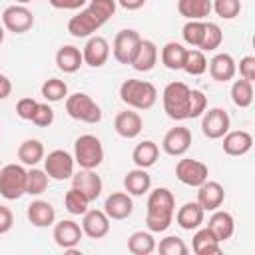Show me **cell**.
<instances>
[{"instance_id":"obj_11","label":"cell","mask_w":255,"mask_h":255,"mask_svg":"<svg viewBox=\"0 0 255 255\" xmlns=\"http://www.w3.org/2000/svg\"><path fill=\"white\" fill-rule=\"evenodd\" d=\"M207 175H209V169L199 159L183 157L175 165V177L183 185H189V187H199L203 181H207Z\"/></svg>"},{"instance_id":"obj_28","label":"cell","mask_w":255,"mask_h":255,"mask_svg":"<svg viewBox=\"0 0 255 255\" xmlns=\"http://www.w3.org/2000/svg\"><path fill=\"white\" fill-rule=\"evenodd\" d=\"M124 187H126V191H128L129 195L139 197V195H143V193L149 191V187H151V175L147 173V169L135 167V169H131V171L126 173V177H124Z\"/></svg>"},{"instance_id":"obj_33","label":"cell","mask_w":255,"mask_h":255,"mask_svg":"<svg viewBox=\"0 0 255 255\" xmlns=\"http://www.w3.org/2000/svg\"><path fill=\"white\" fill-rule=\"evenodd\" d=\"M128 251L133 255H149L155 251V237L151 231H133L128 237Z\"/></svg>"},{"instance_id":"obj_36","label":"cell","mask_w":255,"mask_h":255,"mask_svg":"<svg viewBox=\"0 0 255 255\" xmlns=\"http://www.w3.org/2000/svg\"><path fill=\"white\" fill-rule=\"evenodd\" d=\"M48 181H50L48 173L44 169H38L34 165L32 169L26 171V193L28 195H34V197L36 195H42L48 189Z\"/></svg>"},{"instance_id":"obj_52","label":"cell","mask_w":255,"mask_h":255,"mask_svg":"<svg viewBox=\"0 0 255 255\" xmlns=\"http://www.w3.org/2000/svg\"><path fill=\"white\" fill-rule=\"evenodd\" d=\"M2 42H4V26L0 24V44H2Z\"/></svg>"},{"instance_id":"obj_7","label":"cell","mask_w":255,"mask_h":255,"mask_svg":"<svg viewBox=\"0 0 255 255\" xmlns=\"http://www.w3.org/2000/svg\"><path fill=\"white\" fill-rule=\"evenodd\" d=\"M66 112L72 120L84 122V124H98L102 120V110L100 106L84 92L68 94L66 98Z\"/></svg>"},{"instance_id":"obj_3","label":"cell","mask_w":255,"mask_h":255,"mask_svg":"<svg viewBox=\"0 0 255 255\" xmlns=\"http://www.w3.org/2000/svg\"><path fill=\"white\" fill-rule=\"evenodd\" d=\"M120 100L131 110H149L157 100V90L151 82L129 78L120 86Z\"/></svg>"},{"instance_id":"obj_6","label":"cell","mask_w":255,"mask_h":255,"mask_svg":"<svg viewBox=\"0 0 255 255\" xmlns=\"http://www.w3.org/2000/svg\"><path fill=\"white\" fill-rule=\"evenodd\" d=\"M26 193V169L20 163H6L0 167V195L8 201L20 199Z\"/></svg>"},{"instance_id":"obj_42","label":"cell","mask_w":255,"mask_h":255,"mask_svg":"<svg viewBox=\"0 0 255 255\" xmlns=\"http://www.w3.org/2000/svg\"><path fill=\"white\" fill-rule=\"evenodd\" d=\"M155 249L161 253V255H187L189 249L185 245V241L177 235H167L159 241V245H155Z\"/></svg>"},{"instance_id":"obj_17","label":"cell","mask_w":255,"mask_h":255,"mask_svg":"<svg viewBox=\"0 0 255 255\" xmlns=\"http://www.w3.org/2000/svg\"><path fill=\"white\" fill-rule=\"evenodd\" d=\"M131 211H133V201L128 191H116V193L108 195L104 201V213L110 219H116V221L128 219L131 215Z\"/></svg>"},{"instance_id":"obj_54","label":"cell","mask_w":255,"mask_h":255,"mask_svg":"<svg viewBox=\"0 0 255 255\" xmlns=\"http://www.w3.org/2000/svg\"><path fill=\"white\" fill-rule=\"evenodd\" d=\"M0 167H2V165H0Z\"/></svg>"},{"instance_id":"obj_14","label":"cell","mask_w":255,"mask_h":255,"mask_svg":"<svg viewBox=\"0 0 255 255\" xmlns=\"http://www.w3.org/2000/svg\"><path fill=\"white\" fill-rule=\"evenodd\" d=\"M72 187L82 191L92 203L102 195L104 183H102V177L96 173V169H82L80 167V171L72 175Z\"/></svg>"},{"instance_id":"obj_9","label":"cell","mask_w":255,"mask_h":255,"mask_svg":"<svg viewBox=\"0 0 255 255\" xmlns=\"http://www.w3.org/2000/svg\"><path fill=\"white\" fill-rule=\"evenodd\" d=\"M139 42H141V36L131 30V28H126V30H120L114 38V46H112V52H114V58L120 62V64H126V66H131V60L139 48Z\"/></svg>"},{"instance_id":"obj_15","label":"cell","mask_w":255,"mask_h":255,"mask_svg":"<svg viewBox=\"0 0 255 255\" xmlns=\"http://www.w3.org/2000/svg\"><path fill=\"white\" fill-rule=\"evenodd\" d=\"M52 237H54V241H56L58 247L72 249V247H76L82 241L84 231H82V225H78L74 219H62V221L54 223Z\"/></svg>"},{"instance_id":"obj_13","label":"cell","mask_w":255,"mask_h":255,"mask_svg":"<svg viewBox=\"0 0 255 255\" xmlns=\"http://www.w3.org/2000/svg\"><path fill=\"white\" fill-rule=\"evenodd\" d=\"M189 145H191V131H189V128H183V126L167 129L161 139V149L173 157L183 155L189 149Z\"/></svg>"},{"instance_id":"obj_18","label":"cell","mask_w":255,"mask_h":255,"mask_svg":"<svg viewBox=\"0 0 255 255\" xmlns=\"http://www.w3.org/2000/svg\"><path fill=\"white\" fill-rule=\"evenodd\" d=\"M82 231L90 239H102L110 233V217L104 209H88L82 219Z\"/></svg>"},{"instance_id":"obj_10","label":"cell","mask_w":255,"mask_h":255,"mask_svg":"<svg viewBox=\"0 0 255 255\" xmlns=\"http://www.w3.org/2000/svg\"><path fill=\"white\" fill-rule=\"evenodd\" d=\"M201 116H203L201 118V131L209 139H221L231 128L229 114L223 108H211V110L203 112Z\"/></svg>"},{"instance_id":"obj_32","label":"cell","mask_w":255,"mask_h":255,"mask_svg":"<svg viewBox=\"0 0 255 255\" xmlns=\"http://www.w3.org/2000/svg\"><path fill=\"white\" fill-rule=\"evenodd\" d=\"M177 12L185 20H203L211 14V0H177Z\"/></svg>"},{"instance_id":"obj_21","label":"cell","mask_w":255,"mask_h":255,"mask_svg":"<svg viewBox=\"0 0 255 255\" xmlns=\"http://www.w3.org/2000/svg\"><path fill=\"white\" fill-rule=\"evenodd\" d=\"M207 68H209V76L215 82H229V80H233V76L237 72V62L233 60L231 54L221 52V54H215L207 62Z\"/></svg>"},{"instance_id":"obj_8","label":"cell","mask_w":255,"mask_h":255,"mask_svg":"<svg viewBox=\"0 0 255 255\" xmlns=\"http://www.w3.org/2000/svg\"><path fill=\"white\" fill-rule=\"evenodd\" d=\"M74 155L66 149H54L48 155H44V171L50 179L64 181L74 175Z\"/></svg>"},{"instance_id":"obj_38","label":"cell","mask_w":255,"mask_h":255,"mask_svg":"<svg viewBox=\"0 0 255 255\" xmlns=\"http://www.w3.org/2000/svg\"><path fill=\"white\" fill-rule=\"evenodd\" d=\"M40 92H42V96H44L46 102H52V104H54V102H62V100L68 98V84H66L64 80L50 78V80H46V82L42 84Z\"/></svg>"},{"instance_id":"obj_34","label":"cell","mask_w":255,"mask_h":255,"mask_svg":"<svg viewBox=\"0 0 255 255\" xmlns=\"http://www.w3.org/2000/svg\"><path fill=\"white\" fill-rule=\"evenodd\" d=\"M185 52H187V48H183V44L167 42L161 48V64L167 70H181L183 60H185Z\"/></svg>"},{"instance_id":"obj_12","label":"cell","mask_w":255,"mask_h":255,"mask_svg":"<svg viewBox=\"0 0 255 255\" xmlns=\"http://www.w3.org/2000/svg\"><path fill=\"white\" fill-rule=\"evenodd\" d=\"M2 26L8 32L24 34L34 26V14L24 4H12L2 12Z\"/></svg>"},{"instance_id":"obj_53","label":"cell","mask_w":255,"mask_h":255,"mask_svg":"<svg viewBox=\"0 0 255 255\" xmlns=\"http://www.w3.org/2000/svg\"><path fill=\"white\" fill-rule=\"evenodd\" d=\"M18 4H28V2H32V0H16Z\"/></svg>"},{"instance_id":"obj_41","label":"cell","mask_w":255,"mask_h":255,"mask_svg":"<svg viewBox=\"0 0 255 255\" xmlns=\"http://www.w3.org/2000/svg\"><path fill=\"white\" fill-rule=\"evenodd\" d=\"M203 30H205V22L203 20H187L185 26L181 28L183 42L189 44L191 48H199L201 38H203Z\"/></svg>"},{"instance_id":"obj_31","label":"cell","mask_w":255,"mask_h":255,"mask_svg":"<svg viewBox=\"0 0 255 255\" xmlns=\"http://www.w3.org/2000/svg\"><path fill=\"white\" fill-rule=\"evenodd\" d=\"M157 157H159V147L151 139H145V141L137 143L133 147V153H131V159H133L135 167H143V169L151 167L157 161Z\"/></svg>"},{"instance_id":"obj_50","label":"cell","mask_w":255,"mask_h":255,"mask_svg":"<svg viewBox=\"0 0 255 255\" xmlns=\"http://www.w3.org/2000/svg\"><path fill=\"white\" fill-rule=\"evenodd\" d=\"M12 94V82L0 72V100H6Z\"/></svg>"},{"instance_id":"obj_30","label":"cell","mask_w":255,"mask_h":255,"mask_svg":"<svg viewBox=\"0 0 255 255\" xmlns=\"http://www.w3.org/2000/svg\"><path fill=\"white\" fill-rule=\"evenodd\" d=\"M44 155H46V151H44V143H42L40 139L30 137V139H24V141L18 145V159H20L24 165L34 167V165H38V163L44 159Z\"/></svg>"},{"instance_id":"obj_19","label":"cell","mask_w":255,"mask_h":255,"mask_svg":"<svg viewBox=\"0 0 255 255\" xmlns=\"http://www.w3.org/2000/svg\"><path fill=\"white\" fill-rule=\"evenodd\" d=\"M114 129H116L118 135H122V137H126V139H133V137H137V135L141 133V129H143V120H141V116H139L137 112H133V110H124V112H120V114L116 116V120H114Z\"/></svg>"},{"instance_id":"obj_48","label":"cell","mask_w":255,"mask_h":255,"mask_svg":"<svg viewBox=\"0 0 255 255\" xmlns=\"http://www.w3.org/2000/svg\"><path fill=\"white\" fill-rule=\"evenodd\" d=\"M12 225H14V215H12L10 207L0 205V235L8 233L12 229Z\"/></svg>"},{"instance_id":"obj_47","label":"cell","mask_w":255,"mask_h":255,"mask_svg":"<svg viewBox=\"0 0 255 255\" xmlns=\"http://www.w3.org/2000/svg\"><path fill=\"white\" fill-rule=\"evenodd\" d=\"M239 76L243 80H255V56H243L239 60Z\"/></svg>"},{"instance_id":"obj_35","label":"cell","mask_w":255,"mask_h":255,"mask_svg":"<svg viewBox=\"0 0 255 255\" xmlns=\"http://www.w3.org/2000/svg\"><path fill=\"white\" fill-rule=\"evenodd\" d=\"M231 100L237 108H249L253 104V82L249 80H235L231 84Z\"/></svg>"},{"instance_id":"obj_2","label":"cell","mask_w":255,"mask_h":255,"mask_svg":"<svg viewBox=\"0 0 255 255\" xmlns=\"http://www.w3.org/2000/svg\"><path fill=\"white\" fill-rule=\"evenodd\" d=\"M175 213V197L167 187H155L147 195V205H145V227L151 233H161L165 231Z\"/></svg>"},{"instance_id":"obj_46","label":"cell","mask_w":255,"mask_h":255,"mask_svg":"<svg viewBox=\"0 0 255 255\" xmlns=\"http://www.w3.org/2000/svg\"><path fill=\"white\" fill-rule=\"evenodd\" d=\"M36 108H38V102L34 98H20L18 104H16V114H18L20 120H28L30 122L34 112H36Z\"/></svg>"},{"instance_id":"obj_4","label":"cell","mask_w":255,"mask_h":255,"mask_svg":"<svg viewBox=\"0 0 255 255\" xmlns=\"http://www.w3.org/2000/svg\"><path fill=\"white\" fill-rule=\"evenodd\" d=\"M189 96H191V88L187 84L169 82L161 94L163 110H165L167 118H171L175 122L189 120Z\"/></svg>"},{"instance_id":"obj_43","label":"cell","mask_w":255,"mask_h":255,"mask_svg":"<svg viewBox=\"0 0 255 255\" xmlns=\"http://www.w3.org/2000/svg\"><path fill=\"white\" fill-rule=\"evenodd\" d=\"M211 10L223 20H233L241 12V0H211Z\"/></svg>"},{"instance_id":"obj_29","label":"cell","mask_w":255,"mask_h":255,"mask_svg":"<svg viewBox=\"0 0 255 255\" xmlns=\"http://www.w3.org/2000/svg\"><path fill=\"white\" fill-rule=\"evenodd\" d=\"M191 249L195 255H213L221 251V243L219 239L209 231V227H197L195 235L191 239Z\"/></svg>"},{"instance_id":"obj_20","label":"cell","mask_w":255,"mask_h":255,"mask_svg":"<svg viewBox=\"0 0 255 255\" xmlns=\"http://www.w3.org/2000/svg\"><path fill=\"white\" fill-rule=\"evenodd\" d=\"M225 199V189L219 181H203L197 187V203L203 211H215Z\"/></svg>"},{"instance_id":"obj_39","label":"cell","mask_w":255,"mask_h":255,"mask_svg":"<svg viewBox=\"0 0 255 255\" xmlns=\"http://www.w3.org/2000/svg\"><path fill=\"white\" fill-rule=\"evenodd\" d=\"M223 42V32L221 28L215 24V22H205V30H203V38H201V44L197 50L201 52H213L221 46Z\"/></svg>"},{"instance_id":"obj_24","label":"cell","mask_w":255,"mask_h":255,"mask_svg":"<svg viewBox=\"0 0 255 255\" xmlns=\"http://www.w3.org/2000/svg\"><path fill=\"white\" fill-rule=\"evenodd\" d=\"M253 147V135L245 129L227 131L223 135V151L227 155H245Z\"/></svg>"},{"instance_id":"obj_1","label":"cell","mask_w":255,"mask_h":255,"mask_svg":"<svg viewBox=\"0 0 255 255\" xmlns=\"http://www.w3.org/2000/svg\"><path fill=\"white\" fill-rule=\"evenodd\" d=\"M116 0H90L84 10L70 18L68 32L74 38H90L116 14Z\"/></svg>"},{"instance_id":"obj_25","label":"cell","mask_w":255,"mask_h":255,"mask_svg":"<svg viewBox=\"0 0 255 255\" xmlns=\"http://www.w3.org/2000/svg\"><path fill=\"white\" fill-rule=\"evenodd\" d=\"M207 227L209 231L219 239V243L227 241L233 231H235V221H233V215L229 211H221V209H215L207 221Z\"/></svg>"},{"instance_id":"obj_44","label":"cell","mask_w":255,"mask_h":255,"mask_svg":"<svg viewBox=\"0 0 255 255\" xmlns=\"http://www.w3.org/2000/svg\"><path fill=\"white\" fill-rule=\"evenodd\" d=\"M207 110V96L201 90H191L189 96V118H199Z\"/></svg>"},{"instance_id":"obj_49","label":"cell","mask_w":255,"mask_h":255,"mask_svg":"<svg viewBox=\"0 0 255 255\" xmlns=\"http://www.w3.org/2000/svg\"><path fill=\"white\" fill-rule=\"evenodd\" d=\"M56 10H80L88 0H48Z\"/></svg>"},{"instance_id":"obj_16","label":"cell","mask_w":255,"mask_h":255,"mask_svg":"<svg viewBox=\"0 0 255 255\" xmlns=\"http://www.w3.org/2000/svg\"><path fill=\"white\" fill-rule=\"evenodd\" d=\"M82 56H84V64H88L90 68H102L110 58L108 40L104 36H90L82 50Z\"/></svg>"},{"instance_id":"obj_26","label":"cell","mask_w":255,"mask_h":255,"mask_svg":"<svg viewBox=\"0 0 255 255\" xmlns=\"http://www.w3.org/2000/svg\"><path fill=\"white\" fill-rule=\"evenodd\" d=\"M84 64V56H82V50L72 46V44H66L62 46L58 52H56V66L58 70H62L64 74H74L82 68Z\"/></svg>"},{"instance_id":"obj_37","label":"cell","mask_w":255,"mask_h":255,"mask_svg":"<svg viewBox=\"0 0 255 255\" xmlns=\"http://www.w3.org/2000/svg\"><path fill=\"white\" fill-rule=\"evenodd\" d=\"M181 70H185L189 76H201L207 70V58H205V54L201 50H197V48L187 50Z\"/></svg>"},{"instance_id":"obj_51","label":"cell","mask_w":255,"mask_h":255,"mask_svg":"<svg viewBox=\"0 0 255 255\" xmlns=\"http://www.w3.org/2000/svg\"><path fill=\"white\" fill-rule=\"evenodd\" d=\"M116 4H120L124 10H139L145 0H116Z\"/></svg>"},{"instance_id":"obj_40","label":"cell","mask_w":255,"mask_h":255,"mask_svg":"<svg viewBox=\"0 0 255 255\" xmlns=\"http://www.w3.org/2000/svg\"><path fill=\"white\" fill-rule=\"evenodd\" d=\"M64 205H66L68 213H72V215H84V213L88 211L90 199H88L82 191H78L76 187H72V189H68L66 195H64Z\"/></svg>"},{"instance_id":"obj_23","label":"cell","mask_w":255,"mask_h":255,"mask_svg":"<svg viewBox=\"0 0 255 255\" xmlns=\"http://www.w3.org/2000/svg\"><path fill=\"white\" fill-rule=\"evenodd\" d=\"M205 217V211L201 209V205L197 201H187L183 203L177 213H175V223L183 229V231H195L197 227H201Z\"/></svg>"},{"instance_id":"obj_5","label":"cell","mask_w":255,"mask_h":255,"mask_svg":"<svg viewBox=\"0 0 255 255\" xmlns=\"http://www.w3.org/2000/svg\"><path fill=\"white\" fill-rule=\"evenodd\" d=\"M74 161L82 169H96L104 161V145L100 137L84 133L74 143Z\"/></svg>"},{"instance_id":"obj_27","label":"cell","mask_w":255,"mask_h":255,"mask_svg":"<svg viewBox=\"0 0 255 255\" xmlns=\"http://www.w3.org/2000/svg\"><path fill=\"white\" fill-rule=\"evenodd\" d=\"M157 64V46L151 40H143L139 42V48L131 60V68L137 72H149L153 70Z\"/></svg>"},{"instance_id":"obj_45","label":"cell","mask_w":255,"mask_h":255,"mask_svg":"<svg viewBox=\"0 0 255 255\" xmlns=\"http://www.w3.org/2000/svg\"><path fill=\"white\" fill-rule=\"evenodd\" d=\"M30 122L34 126H38V128H48L54 122V110L48 104H40L38 102V108H36V112H34V116H32Z\"/></svg>"},{"instance_id":"obj_22","label":"cell","mask_w":255,"mask_h":255,"mask_svg":"<svg viewBox=\"0 0 255 255\" xmlns=\"http://www.w3.org/2000/svg\"><path fill=\"white\" fill-rule=\"evenodd\" d=\"M26 217L34 227H50L56 223V209L50 201L44 199H36L28 205L26 209Z\"/></svg>"}]
</instances>
